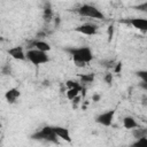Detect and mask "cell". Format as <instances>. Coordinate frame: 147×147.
<instances>
[{
    "label": "cell",
    "instance_id": "obj_13",
    "mask_svg": "<svg viewBox=\"0 0 147 147\" xmlns=\"http://www.w3.org/2000/svg\"><path fill=\"white\" fill-rule=\"evenodd\" d=\"M52 18H53V10L51 8V5L49 3H46L45 7H44V20L48 22Z\"/></svg>",
    "mask_w": 147,
    "mask_h": 147
},
{
    "label": "cell",
    "instance_id": "obj_4",
    "mask_svg": "<svg viewBox=\"0 0 147 147\" xmlns=\"http://www.w3.org/2000/svg\"><path fill=\"white\" fill-rule=\"evenodd\" d=\"M77 13L84 17H90V18H95V20H105L103 13H101L96 7H94L92 5H82L80 7L77 8Z\"/></svg>",
    "mask_w": 147,
    "mask_h": 147
},
{
    "label": "cell",
    "instance_id": "obj_12",
    "mask_svg": "<svg viewBox=\"0 0 147 147\" xmlns=\"http://www.w3.org/2000/svg\"><path fill=\"white\" fill-rule=\"evenodd\" d=\"M31 47H34L37 49H40V51H44V52H48L51 51V46L48 42L46 41H42V40H34L31 42Z\"/></svg>",
    "mask_w": 147,
    "mask_h": 147
},
{
    "label": "cell",
    "instance_id": "obj_21",
    "mask_svg": "<svg viewBox=\"0 0 147 147\" xmlns=\"http://www.w3.org/2000/svg\"><path fill=\"white\" fill-rule=\"evenodd\" d=\"M105 82H106L108 85H110L111 82H113V75H111V74H106V76H105Z\"/></svg>",
    "mask_w": 147,
    "mask_h": 147
},
{
    "label": "cell",
    "instance_id": "obj_24",
    "mask_svg": "<svg viewBox=\"0 0 147 147\" xmlns=\"http://www.w3.org/2000/svg\"><path fill=\"white\" fill-rule=\"evenodd\" d=\"M100 99H101V95L100 94H93V96H92V101L93 102H98Z\"/></svg>",
    "mask_w": 147,
    "mask_h": 147
},
{
    "label": "cell",
    "instance_id": "obj_1",
    "mask_svg": "<svg viewBox=\"0 0 147 147\" xmlns=\"http://www.w3.org/2000/svg\"><path fill=\"white\" fill-rule=\"evenodd\" d=\"M65 52H68L71 55L77 67H84L85 64L90 63L93 60V53L88 46L65 48Z\"/></svg>",
    "mask_w": 147,
    "mask_h": 147
},
{
    "label": "cell",
    "instance_id": "obj_22",
    "mask_svg": "<svg viewBox=\"0 0 147 147\" xmlns=\"http://www.w3.org/2000/svg\"><path fill=\"white\" fill-rule=\"evenodd\" d=\"M113 33H114V26L110 25V26H108V37H109V40L113 38Z\"/></svg>",
    "mask_w": 147,
    "mask_h": 147
},
{
    "label": "cell",
    "instance_id": "obj_5",
    "mask_svg": "<svg viewBox=\"0 0 147 147\" xmlns=\"http://www.w3.org/2000/svg\"><path fill=\"white\" fill-rule=\"evenodd\" d=\"M114 116H115V110L114 109H109L107 111H103V113L99 114L95 117V122L98 124H100V125H103V126H110L111 123H113Z\"/></svg>",
    "mask_w": 147,
    "mask_h": 147
},
{
    "label": "cell",
    "instance_id": "obj_6",
    "mask_svg": "<svg viewBox=\"0 0 147 147\" xmlns=\"http://www.w3.org/2000/svg\"><path fill=\"white\" fill-rule=\"evenodd\" d=\"M122 22L132 25L133 28H136V29L139 30V31L147 32V18H142V17H133V18L123 20Z\"/></svg>",
    "mask_w": 147,
    "mask_h": 147
},
{
    "label": "cell",
    "instance_id": "obj_14",
    "mask_svg": "<svg viewBox=\"0 0 147 147\" xmlns=\"http://www.w3.org/2000/svg\"><path fill=\"white\" fill-rule=\"evenodd\" d=\"M80 83L82 84H91L93 83L94 80V74H84V75H80Z\"/></svg>",
    "mask_w": 147,
    "mask_h": 147
},
{
    "label": "cell",
    "instance_id": "obj_20",
    "mask_svg": "<svg viewBox=\"0 0 147 147\" xmlns=\"http://www.w3.org/2000/svg\"><path fill=\"white\" fill-rule=\"evenodd\" d=\"M136 75L141 79V82H147V70H139L136 72Z\"/></svg>",
    "mask_w": 147,
    "mask_h": 147
},
{
    "label": "cell",
    "instance_id": "obj_10",
    "mask_svg": "<svg viewBox=\"0 0 147 147\" xmlns=\"http://www.w3.org/2000/svg\"><path fill=\"white\" fill-rule=\"evenodd\" d=\"M20 95H21V93H20V90L18 88H10V90H8L6 92L5 98H6V100L9 103H14L20 98Z\"/></svg>",
    "mask_w": 147,
    "mask_h": 147
},
{
    "label": "cell",
    "instance_id": "obj_9",
    "mask_svg": "<svg viewBox=\"0 0 147 147\" xmlns=\"http://www.w3.org/2000/svg\"><path fill=\"white\" fill-rule=\"evenodd\" d=\"M54 127V131L55 133L57 134L59 138L68 141V142H71V138H70V132L67 127H63V126H53Z\"/></svg>",
    "mask_w": 147,
    "mask_h": 147
},
{
    "label": "cell",
    "instance_id": "obj_3",
    "mask_svg": "<svg viewBox=\"0 0 147 147\" xmlns=\"http://www.w3.org/2000/svg\"><path fill=\"white\" fill-rule=\"evenodd\" d=\"M26 59L34 65H40V64H45L49 61V57L47 55V52L37 49V48H32L29 49L26 52Z\"/></svg>",
    "mask_w": 147,
    "mask_h": 147
},
{
    "label": "cell",
    "instance_id": "obj_8",
    "mask_svg": "<svg viewBox=\"0 0 147 147\" xmlns=\"http://www.w3.org/2000/svg\"><path fill=\"white\" fill-rule=\"evenodd\" d=\"M8 54L9 56H11L15 60L18 61H24L26 60V53H24V49L22 46H15L8 49Z\"/></svg>",
    "mask_w": 147,
    "mask_h": 147
},
{
    "label": "cell",
    "instance_id": "obj_11",
    "mask_svg": "<svg viewBox=\"0 0 147 147\" xmlns=\"http://www.w3.org/2000/svg\"><path fill=\"white\" fill-rule=\"evenodd\" d=\"M123 125L127 130H133V129L138 127V123L132 116H125L123 118Z\"/></svg>",
    "mask_w": 147,
    "mask_h": 147
},
{
    "label": "cell",
    "instance_id": "obj_17",
    "mask_svg": "<svg viewBox=\"0 0 147 147\" xmlns=\"http://www.w3.org/2000/svg\"><path fill=\"white\" fill-rule=\"evenodd\" d=\"M134 147H147V136L145 137H141V138H138L136 142H133Z\"/></svg>",
    "mask_w": 147,
    "mask_h": 147
},
{
    "label": "cell",
    "instance_id": "obj_7",
    "mask_svg": "<svg viewBox=\"0 0 147 147\" xmlns=\"http://www.w3.org/2000/svg\"><path fill=\"white\" fill-rule=\"evenodd\" d=\"M75 31L79 32L82 34H86V36H94L98 31V26L92 23H84V24L75 28Z\"/></svg>",
    "mask_w": 147,
    "mask_h": 147
},
{
    "label": "cell",
    "instance_id": "obj_2",
    "mask_svg": "<svg viewBox=\"0 0 147 147\" xmlns=\"http://www.w3.org/2000/svg\"><path fill=\"white\" fill-rule=\"evenodd\" d=\"M33 140H45L49 142H57V134L54 131L53 126H44L41 130L37 131L31 136Z\"/></svg>",
    "mask_w": 147,
    "mask_h": 147
},
{
    "label": "cell",
    "instance_id": "obj_15",
    "mask_svg": "<svg viewBox=\"0 0 147 147\" xmlns=\"http://www.w3.org/2000/svg\"><path fill=\"white\" fill-rule=\"evenodd\" d=\"M132 134H133V137H134L136 139H138V138H141V137L147 136V130H146V129H139V126H138V127L133 129Z\"/></svg>",
    "mask_w": 147,
    "mask_h": 147
},
{
    "label": "cell",
    "instance_id": "obj_18",
    "mask_svg": "<svg viewBox=\"0 0 147 147\" xmlns=\"http://www.w3.org/2000/svg\"><path fill=\"white\" fill-rule=\"evenodd\" d=\"M65 85H67L68 88H79V90H83L80 83H78L76 80H67Z\"/></svg>",
    "mask_w": 147,
    "mask_h": 147
},
{
    "label": "cell",
    "instance_id": "obj_16",
    "mask_svg": "<svg viewBox=\"0 0 147 147\" xmlns=\"http://www.w3.org/2000/svg\"><path fill=\"white\" fill-rule=\"evenodd\" d=\"M80 91H82V90H79V88H69L68 92H67V98H68L70 101H72L76 96H78V94H79Z\"/></svg>",
    "mask_w": 147,
    "mask_h": 147
},
{
    "label": "cell",
    "instance_id": "obj_23",
    "mask_svg": "<svg viewBox=\"0 0 147 147\" xmlns=\"http://www.w3.org/2000/svg\"><path fill=\"white\" fill-rule=\"evenodd\" d=\"M121 70H122V63L118 62V63H116V65H115V72H116V74H119Z\"/></svg>",
    "mask_w": 147,
    "mask_h": 147
},
{
    "label": "cell",
    "instance_id": "obj_25",
    "mask_svg": "<svg viewBox=\"0 0 147 147\" xmlns=\"http://www.w3.org/2000/svg\"><path fill=\"white\" fill-rule=\"evenodd\" d=\"M139 86H140V88H142L144 91H147V82H141V83L139 84Z\"/></svg>",
    "mask_w": 147,
    "mask_h": 147
},
{
    "label": "cell",
    "instance_id": "obj_19",
    "mask_svg": "<svg viewBox=\"0 0 147 147\" xmlns=\"http://www.w3.org/2000/svg\"><path fill=\"white\" fill-rule=\"evenodd\" d=\"M133 8H134V9H137V10H139V11L147 13V1L141 2V3L137 5V6H133Z\"/></svg>",
    "mask_w": 147,
    "mask_h": 147
}]
</instances>
